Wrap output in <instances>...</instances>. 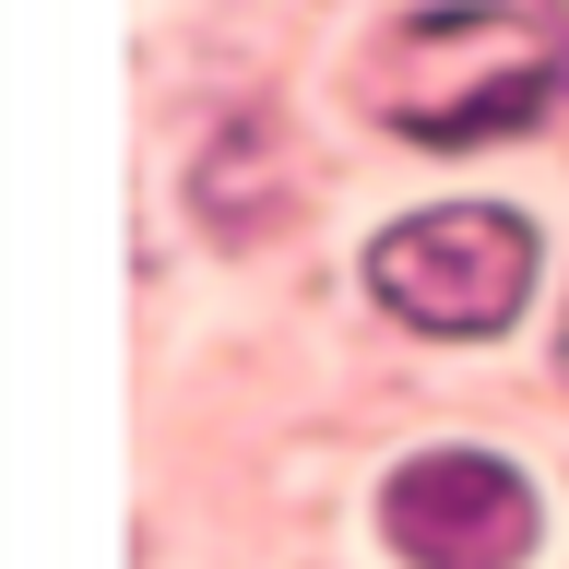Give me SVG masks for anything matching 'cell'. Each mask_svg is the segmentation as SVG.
Returning a JSON list of instances; mask_svg holds the SVG:
<instances>
[{
  "mask_svg": "<svg viewBox=\"0 0 569 569\" xmlns=\"http://www.w3.org/2000/svg\"><path fill=\"white\" fill-rule=\"evenodd\" d=\"M569 96V36L533 0H427L380 36V119L416 142H498Z\"/></svg>",
  "mask_w": 569,
  "mask_h": 569,
  "instance_id": "obj_1",
  "label": "cell"
},
{
  "mask_svg": "<svg viewBox=\"0 0 569 569\" xmlns=\"http://www.w3.org/2000/svg\"><path fill=\"white\" fill-rule=\"evenodd\" d=\"M368 284H380L391 320L416 332H510L533 284V226L510 202H439V213H403L380 249H368Z\"/></svg>",
  "mask_w": 569,
  "mask_h": 569,
  "instance_id": "obj_2",
  "label": "cell"
},
{
  "mask_svg": "<svg viewBox=\"0 0 569 569\" xmlns=\"http://www.w3.org/2000/svg\"><path fill=\"white\" fill-rule=\"evenodd\" d=\"M380 533L403 569H522L546 510L498 451H416L380 487Z\"/></svg>",
  "mask_w": 569,
  "mask_h": 569,
  "instance_id": "obj_3",
  "label": "cell"
},
{
  "mask_svg": "<svg viewBox=\"0 0 569 569\" xmlns=\"http://www.w3.org/2000/svg\"><path fill=\"white\" fill-rule=\"evenodd\" d=\"M533 12H546V24H558V36H569V0H533Z\"/></svg>",
  "mask_w": 569,
  "mask_h": 569,
  "instance_id": "obj_4",
  "label": "cell"
},
{
  "mask_svg": "<svg viewBox=\"0 0 569 569\" xmlns=\"http://www.w3.org/2000/svg\"><path fill=\"white\" fill-rule=\"evenodd\" d=\"M558 380H569V320H558Z\"/></svg>",
  "mask_w": 569,
  "mask_h": 569,
  "instance_id": "obj_5",
  "label": "cell"
}]
</instances>
